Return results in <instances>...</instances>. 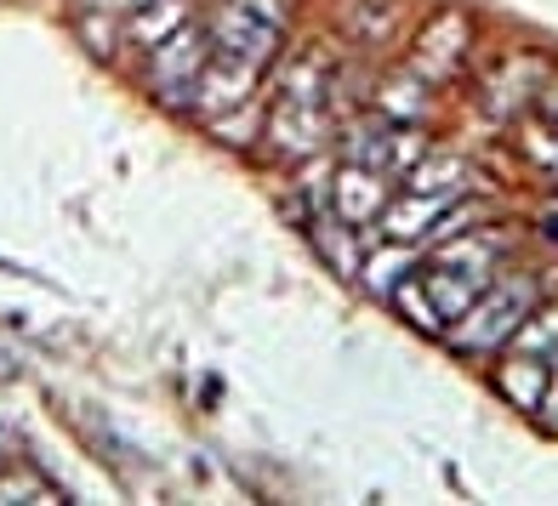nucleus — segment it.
Instances as JSON below:
<instances>
[{
    "label": "nucleus",
    "mask_w": 558,
    "mask_h": 506,
    "mask_svg": "<svg viewBox=\"0 0 558 506\" xmlns=\"http://www.w3.org/2000/svg\"><path fill=\"white\" fill-rule=\"evenodd\" d=\"M496 234H478V239H462L439 250L434 262H422V285L411 280L404 285V296H427L434 301V324L445 319H462L478 296H485V285L496 280Z\"/></svg>",
    "instance_id": "1"
},
{
    "label": "nucleus",
    "mask_w": 558,
    "mask_h": 506,
    "mask_svg": "<svg viewBox=\"0 0 558 506\" xmlns=\"http://www.w3.org/2000/svg\"><path fill=\"white\" fill-rule=\"evenodd\" d=\"M490 301H473V308L456 319V347H496L501 336H513L519 324L536 308V280L530 273H513L507 285H485Z\"/></svg>",
    "instance_id": "2"
}]
</instances>
